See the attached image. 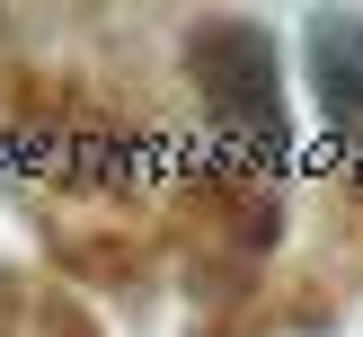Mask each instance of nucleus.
<instances>
[{
  "mask_svg": "<svg viewBox=\"0 0 363 337\" xmlns=\"http://www.w3.org/2000/svg\"><path fill=\"white\" fill-rule=\"evenodd\" d=\"M186 71H195V98L213 106L230 142H248L257 160L293 151V124H284V53L266 27L248 18H213V27L186 35Z\"/></svg>",
  "mask_w": 363,
  "mask_h": 337,
  "instance_id": "1",
  "label": "nucleus"
},
{
  "mask_svg": "<svg viewBox=\"0 0 363 337\" xmlns=\"http://www.w3.org/2000/svg\"><path fill=\"white\" fill-rule=\"evenodd\" d=\"M301 71H311V89H319V106H328L337 142L363 151V18H346V9L301 18Z\"/></svg>",
  "mask_w": 363,
  "mask_h": 337,
  "instance_id": "2",
  "label": "nucleus"
}]
</instances>
